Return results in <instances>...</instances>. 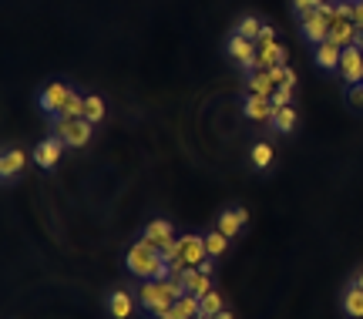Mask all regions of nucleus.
Listing matches in <instances>:
<instances>
[{
    "mask_svg": "<svg viewBox=\"0 0 363 319\" xmlns=\"http://www.w3.org/2000/svg\"><path fill=\"white\" fill-rule=\"evenodd\" d=\"M125 269H128L135 279H172V269L165 262V255L152 239L138 235L125 252Z\"/></svg>",
    "mask_w": 363,
    "mask_h": 319,
    "instance_id": "nucleus-1",
    "label": "nucleus"
},
{
    "mask_svg": "<svg viewBox=\"0 0 363 319\" xmlns=\"http://www.w3.org/2000/svg\"><path fill=\"white\" fill-rule=\"evenodd\" d=\"M51 135L65 141V148H88L94 138V125L88 118H51Z\"/></svg>",
    "mask_w": 363,
    "mask_h": 319,
    "instance_id": "nucleus-3",
    "label": "nucleus"
},
{
    "mask_svg": "<svg viewBox=\"0 0 363 319\" xmlns=\"http://www.w3.org/2000/svg\"><path fill=\"white\" fill-rule=\"evenodd\" d=\"M266 40H276V27L266 24V27L259 30V40H256V44H266Z\"/></svg>",
    "mask_w": 363,
    "mask_h": 319,
    "instance_id": "nucleus-32",
    "label": "nucleus"
},
{
    "mask_svg": "<svg viewBox=\"0 0 363 319\" xmlns=\"http://www.w3.org/2000/svg\"><path fill=\"white\" fill-rule=\"evenodd\" d=\"M27 165V155L24 148H13V145H7L4 148V158H0V179L4 181H13V175H21Z\"/></svg>",
    "mask_w": 363,
    "mask_h": 319,
    "instance_id": "nucleus-17",
    "label": "nucleus"
},
{
    "mask_svg": "<svg viewBox=\"0 0 363 319\" xmlns=\"http://www.w3.org/2000/svg\"><path fill=\"white\" fill-rule=\"evenodd\" d=\"M182 239V259L189 262V266H202L206 259H212L206 249V235H199V232H185L179 235Z\"/></svg>",
    "mask_w": 363,
    "mask_h": 319,
    "instance_id": "nucleus-12",
    "label": "nucleus"
},
{
    "mask_svg": "<svg viewBox=\"0 0 363 319\" xmlns=\"http://www.w3.org/2000/svg\"><path fill=\"white\" fill-rule=\"evenodd\" d=\"M61 155H65V141L48 135V138L38 141V148H34V165L44 168V172H54L57 162H61Z\"/></svg>",
    "mask_w": 363,
    "mask_h": 319,
    "instance_id": "nucleus-8",
    "label": "nucleus"
},
{
    "mask_svg": "<svg viewBox=\"0 0 363 319\" xmlns=\"http://www.w3.org/2000/svg\"><path fill=\"white\" fill-rule=\"evenodd\" d=\"M279 108L272 104V98H259V94H246V101H242V115L249 121H272Z\"/></svg>",
    "mask_w": 363,
    "mask_h": 319,
    "instance_id": "nucleus-14",
    "label": "nucleus"
},
{
    "mask_svg": "<svg viewBox=\"0 0 363 319\" xmlns=\"http://www.w3.org/2000/svg\"><path fill=\"white\" fill-rule=\"evenodd\" d=\"M142 235L145 239H152L158 249H165V245H172L175 239H179V235H175V225H172L169 218H152V222L145 225Z\"/></svg>",
    "mask_w": 363,
    "mask_h": 319,
    "instance_id": "nucleus-16",
    "label": "nucleus"
},
{
    "mask_svg": "<svg viewBox=\"0 0 363 319\" xmlns=\"http://www.w3.org/2000/svg\"><path fill=\"white\" fill-rule=\"evenodd\" d=\"M65 118H84V94L71 91V98H67V104H65Z\"/></svg>",
    "mask_w": 363,
    "mask_h": 319,
    "instance_id": "nucleus-27",
    "label": "nucleus"
},
{
    "mask_svg": "<svg viewBox=\"0 0 363 319\" xmlns=\"http://www.w3.org/2000/svg\"><path fill=\"white\" fill-rule=\"evenodd\" d=\"M323 0H293V11H296V17H306L310 11H316Z\"/></svg>",
    "mask_w": 363,
    "mask_h": 319,
    "instance_id": "nucleus-29",
    "label": "nucleus"
},
{
    "mask_svg": "<svg viewBox=\"0 0 363 319\" xmlns=\"http://www.w3.org/2000/svg\"><path fill=\"white\" fill-rule=\"evenodd\" d=\"M353 24L360 27V34H363V0H353Z\"/></svg>",
    "mask_w": 363,
    "mask_h": 319,
    "instance_id": "nucleus-31",
    "label": "nucleus"
},
{
    "mask_svg": "<svg viewBox=\"0 0 363 319\" xmlns=\"http://www.w3.org/2000/svg\"><path fill=\"white\" fill-rule=\"evenodd\" d=\"M347 98H350V104L357 108V111H363V84H353V88H347Z\"/></svg>",
    "mask_w": 363,
    "mask_h": 319,
    "instance_id": "nucleus-30",
    "label": "nucleus"
},
{
    "mask_svg": "<svg viewBox=\"0 0 363 319\" xmlns=\"http://www.w3.org/2000/svg\"><path fill=\"white\" fill-rule=\"evenodd\" d=\"M340 74L347 81V88L353 84H363V51L353 44V47H343V61H340Z\"/></svg>",
    "mask_w": 363,
    "mask_h": 319,
    "instance_id": "nucleus-11",
    "label": "nucleus"
},
{
    "mask_svg": "<svg viewBox=\"0 0 363 319\" xmlns=\"http://www.w3.org/2000/svg\"><path fill=\"white\" fill-rule=\"evenodd\" d=\"M222 309H229V306H225V296H222L219 289H212L208 296H202V316L206 319H216Z\"/></svg>",
    "mask_w": 363,
    "mask_h": 319,
    "instance_id": "nucleus-25",
    "label": "nucleus"
},
{
    "mask_svg": "<svg viewBox=\"0 0 363 319\" xmlns=\"http://www.w3.org/2000/svg\"><path fill=\"white\" fill-rule=\"evenodd\" d=\"M293 91H296V88H276L272 104H276V108H289V104H293Z\"/></svg>",
    "mask_w": 363,
    "mask_h": 319,
    "instance_id": "nucleus-28",
    "label": "nucleus"
},
{
    "mask_svg": "<svg viewBox=\"0 0 363 319\" xmlns=\"http://www.w3.org/2000/svg\"><path fill=\"white\" fill-rule=\"evenodd\" d=\"M313 57H316V67L323 71H340V61H343V47L333 44V40H323L313 47Z\"/></svg>",
    "mask_w": 363,
    "mask_h": 319,
    "instance_id": "nucleus-18",
    "label": "nucleus"
},
{
    "mask_svg": "<svg viewBox=\"0 0 363 319\" xmlns=\"http://www.w3.org/2000/svg\"><path fill=\"white\" fill-rule=\"evenodd\" d=\"M216 319H235V313H233V309H222V313H219Z\"/></svg>",
    "mask_w": 363,
    "mask_h": 319,
    "instance_id": "nucleus-34",
    "label": "nucleus"
},
{
    "mask_svg": "<svg viewBox=\"0 0 363 319\" xmlns=\"http://www.w3.org/2000/svg\"><path fill=\"white\" fill-rule=\"evenodd\" d=\"M269 125H272V131H276V135H293V131L299 128V115H296V108H293V104H289V108H279V111L272 115Z\"/></svg>",
    "mask_w": 363,
    "mask_h": 319,
    "instance_id": "nucleus-21",
    "label": "nucleus"
},
{
    "mask_svg": "<svg viewBox=\"0 0 363 319\" xmlns=\"http://www.w3.org/2000/svg\"><path fill=\"white\" fill-rule=\"evenodd\" d=\"M225 54H229V61L239 67V71H256V57H259V44L256 40L242 38V34H229L225 40Z\"/></svg>",
    "mask_w": 363,
    "mask_h": 319,
    "instance_id": "nucleus-5",
    "label": "nucleus"
},
{
    "mask_svg": "<svg viewBox=\"0 0 363 319\" xmlns=\"http://www.w3.org/2000/svg\"><path fill=\"white\" fill-rule=\"evenodd\" d=\"M182 286H185V293L189 296H208L212 289H216V276H208V272H202L199 266H189L185 272H182Z\"/></svg>",
    "mask_w": 363,
    "mask_h": 319,
    "instance_id": "nucleus-10",
    "label": "nucleus"
},
{
    "mask_svg": "<svg viewBox=\"0 0 363 319\" xmlns=\"http://www.w3.org/2000/svg\"><path fill=\"white\" fill-rule=\"evenodd\" d=\"M229 242H233V239H229V235H222L219 229L206 232V249H208V255H212V259H219V255L229 252Z\"/></svg>",
    "mask_w": 363,
    "mask_h": 319,
    "instance_id": "nucleus-23",
    "label": "nucleus"
},
{
    "mask_svg": "<svg viewBox=\"0 0 363 319\" xmlns=\"http://www.w3.org/2000/svg\"><path fill=\"white\" fill-rule=\"evenodd\" d=\"M84 118L91 125H101L104 121V98L101 94H84Z\"/></svg>",
    "mask_w": 363,
    "mask_h": 319,
    "instance_id": "nucleus-24",
    "label": "nucleus"
},
{
    "mask_svg": "<svg viewBox=\"0 0 363 319\" xmlns=\"http://www.w3.org/2000/svg\"><path fill=\"white\" fill-rule=\"evenodd\" d=\"M249 225V212L242 205H229V208H222L219 216H216V229L222 235H229V239H239Z\"/></svg>",
    "mask_w": 363,
    "mask_h": 319,
    "instance_id": "nucleus-7",
    "label": "nucleus"
},
{
    "mask_svg": "<svg viewBox=\"0 0 363 319\" xmlns=\"http://www.w3.org/2000/svg\"><path fill=\"white\" fill-rule=\"evenodd\" d=\"M286 64V47L279 40H266L259 44V57H256V71H272V67H279Z\"/></svg>",
    "mask_w": 363,
    "mask_h": 319,
    "instance_id": "nucleus-19",
    "label": "nucleus"
},
{
    "mask_svg": "<svg viewBox=\"0 0 363 319\" xmlns=\"http://www.w3.org/2000/svg\"><path fill=\"white\" fill-rule=\"evenodd\" d=\"M192 319H206V316H192Z\"/></svg>",
    "mask_w": 363,
    "mask_h": 319,
    "instance_id": "nucleus-35",
    "label": "nucleus"
},
{
    "mask_svg": "<svg viewBox=\"0 0 363 319\" xmlns=\"http://www.w3.org/2000/svg\"><path fill=\"white\" fill-rule=\"evenodd\" d=\"M249 162H252V168H256V172H266V168H272V162H276V152H272L269 141H256V145H252V152H249Z\"/></svg>",
    "mask_w": 363,
    "mask_h": 319,
    "instance_id": "nucleus-22",
    "label": "nucleus"
},
{
    "mask_svg": "<svg viewBox=\"0 0 363 319\" xmlns=\"http://www.w3.org/2000/svg\"><path fill=\"white\" fill-rule=\"evenodd\" d=\"M135 299H138V309L148 313L152 319L158 313L172 309V303H175V296L169 289V279H142V286L135 289Z\"/></svg>",
    "mask_w": 363,
    "mask_h": 319,
    "instance_id": "nucleus-2",
    "label": "nucleus"
},
{
    "mask_svg": "<svg viewBox=\"0 0 363 319\" xmlns=\"http://www.w3.org/2000/svg\"><path fill=\"white\" fill-rule=\"evenodd\" d=\"M246 94L272 98V94H276V84H272L269 71H249V77H246Z\"/></svg>",
    "mask_w": 363,
    "mask_h": 319,
    "instance_id": "nucleus-20",
    "label": "nucleus"
},
{
    "mask_svg": "<svg viewBox=\"0 0 363 319\" xmlns=\"http://www.w3.org/2000/svg\"><path fill=\"white\" fill-rule=\"evenodd\" d=\"M104 309H108L111 319H131V313L138 309V299H135V293H128V289H111L108 299H104Z\"/></svg>",
    "mask_w": 363,
    "mask_h": 319,
    "instance_id": "nucleus-9",
    "label": "nucleus"
},
{
    "mask_svg": "<svg viewBox=\"0 0 363 319\" xmlns=\"http://www.w3.org/2000/svg\"><path fill=\"white\" fill-rule=\"evenodd\" d=\"M340 313L347 319H363V289L357 282H347L343 293H340Z\"/></svg>",
    "mask_w": 363,
    "mask_h": 319,
    "instance_id": "nucleus-13",
    "label": "nucleus"
},
{
    "mask_svg": "<svg viewBox=\"0 0 363 319\" xmlns=\"http://www.w3.org/2000/svg\"><path fill=\"white\" fill-rule=\"evenodd\" d=\"M71 84L67 81H51V84H44L38 94V108L44 111L48 118H57V115H65V104L67 98H71Z\"/></svg>",
    "mask_w": 363,
    "mask_h": 319,
    "instance_id": "nucleus-6",
    "label": "nucleus"
},
{
    "mask_svg": "<svg viewBox=\"0 0 363 319\" xmlns=\"http://www.w3.org/2000/svg\"><path fill=\"white\" fill-rule=\"evenodd\" d=\"M333 13H337V4H330V0H323L316 11H310L306 17H299V34H303V40L306 44H323L326 38H330V21H333Z\"/></svg>",
    "mask_w": 363,
    "mask_h": 319,
    "instance_id": "nucleus-4",
    "label": "nucleus"
},
{
    "mask_svg": "<svg viewBox=\"0 0 363 319\" xmlns=\"http://www.w3.org/2000/svg\"><path fill=\"white\" fill-rule=\"evenodd\" d=\"M262 21L256 17V13H246L239 24H235V34H242V38H249V40H259V30H262Z\"/></svg>",
    "mask_w": 363,
    "mask_h": 319,
    "instance_id": "nucleus-26",
    "label": "nucleus"
},
{
    "mask_svg": "<svg viewBox=\"0 0 363 319\" xmlns=\"http://www.w3.org/2000/svg\"><path fill=\"white\" fill-rule=\"evenodd\" d=\"M192 316H202V299L199 296H182L172 303V309L158 313L155 319H192Z\"/></svg>",
    "mask_w": 363,
    "mask_h": 319,
    "instance_id": "nucleus-15",
    "label": "nucleus"
},
{
    "mask_svg": "<svg viewBox=\"0 0 363 319\" xmlns=\"http://www.w3.org/2000/svg\"><path fill=\"white\" fill-rule=\"evenodd\" d=\"M350 279H353V282H357V286H360V289H363V266H360V269H357V272H353Z\"/></svg>",
    "mask_w": 363,
    "mask_h": 319,
    "instance_id": "nucleus-33",
    "label": "nucleus"
}]
</instances>
